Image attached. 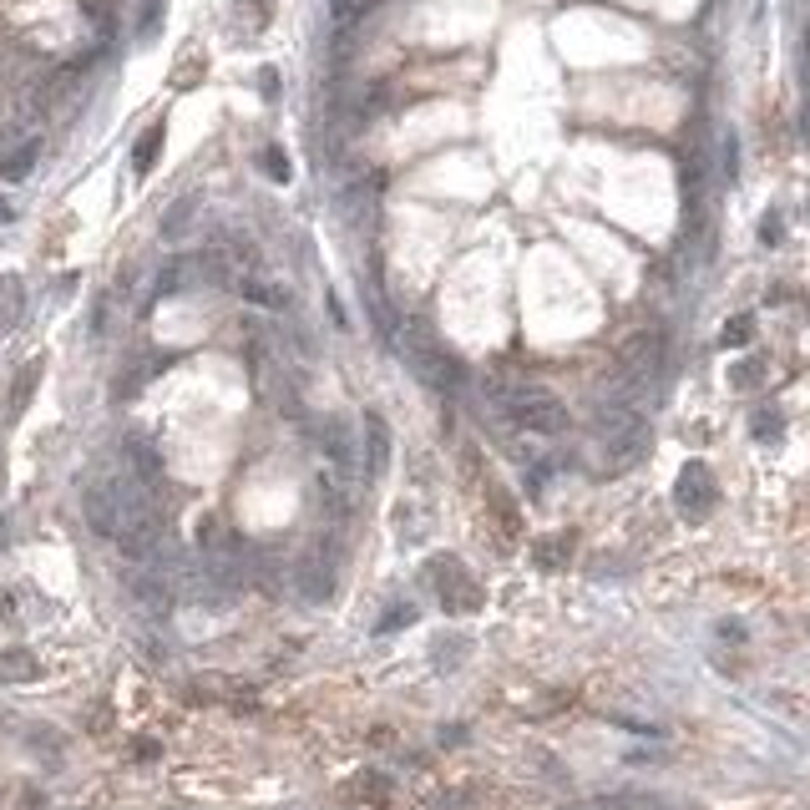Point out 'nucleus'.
I'll use <instances>...</instances> for the list:
<instances>
[{"mask_svg":"<svg viewBox=\"0 0 810 810\" xmlns=\"http://www.w3.org/2000/svg\"><path fill=\"white\" fill-rule=\"evenodd\" d=\"M16 213H11V203H5V197H0V223H11Z\"/></svg>","mask_w":810,"mask_h":810,"instance_id":"ddd939ff","label":"nucleus"},{"mask_svg":"<svg viewBox=\"0 0 810 810\" xmlns=\"http://www.w3.org/2000/svg\"><path fill=\"white\" fill-rule=\"evenodd\" d=\"M325 456L335 461V471H340V476H350V471L360 466V446H355V431H345L340 421H335V426H325Z\"/></svg>","mask_w":810,"mask_h":810,"instance_id":"f03ea898","label":"nucleus"},{"mask_svg":"<svg viewBox=\"0 0 810 810\" xmlns=\"http://www.w3.org/2000/svg\"><path fill=\"white\" fill-rule=\"evenodd\" d=\"M259 81H263V97H274V91H279V77H274V66H263V71H259Z\"/></svg>","mask_w":810,"mask_h":810,"instance_id":"9b49d317","label":"nucleus"},{"mask_svg":"<svg viewBox=\"0 0 810 810\" xmlns=\"http://www.w3.org/2000/svg\"><path fill=\"white\" fill-rule=\"evenodd\" d=\"M193 208H197L193 197H177V208L163 213V233H167V239H177V233H183V223L193 218Z\"/></svg>","mask_w":810,"mask_h":810,"instance_id":"6e6552de","label":"nucleus"},{"mask_svg":"<svg viewBox=\"0 0 810 810\" xmlns=\"http://www.w3.org/2000/svg\"><path fill=\"white\" fill-rule=\"evenodd\" d=\"M679 502L689 506V502H714V482H709V466H684V476H679Z\"/></svg>","mask_w":810,"mask_h":810,"instance_id":"423d86ee","label":"nucleus"},{"mask_svg":"<svg viewBox=\"0 0 810 810\" xmlns=\"http://www.w3.org/2000/svg\"><path fill=\"white\" fill-rule=\"evenodd\" d=\"M163 132H167L163 122H153V127L137 137V147H132V167H137V173H153L157 153H163Z\"/></svg>","mask_w":810,"mask_h":810,"instance_id":"0eeeda50","label":"nucleus"},{"mask_svg":"<svg viewBox=\"0 0 810 810\" xmlns=\"http://www.w3.org/2000/svg\"><path fill=\"white\" fill-rule=\"evenodd\" d=\"M750 340V319H734L730 329H724V345H745Z\"/></svg>","mask_w":810,"mask_h":810,"instance_id":"9d476101","label":"nucleus"},{"mask_svg":"<svg viewBox=\"0 0 810 810\" xmlns=\"http://www.w3.org/2000/svg\"><path fill=\"white\" fill-rule=\"evenodd\" d=\"M263 173L274 177V183H289V163H284V153H279V147H269V153H263Z\"/></svg>","mask_w":810,"mask_h":810,"instance_id":"1a4fd4ad","label":"nucleus"},{"mask_svg":"<svg viewBox=\"0 0 810 810\" xmlns=\"http://www.w3.org/2000/svg\"><path fill=\"white\" fill-rule=\"evenodd\" d=\"M385 456H390L385 421L380 416H365V466H370V476H380V471H385Z\"/></svg>","mask_w":810,"mask_h":810,"instance_id":"20e7f679","label":"nucleus"},{"mask_svg":"<svg viewBox=\"0 0 810 810\" xmlns=\"http://www.w3.org/2000/svg\"><path fill=\"white\" fill-rule=\"evenodd\" d=\"M36 157H41V143H21L16 147V153H5L0 157V177H5V183H26V177H31V167H36Z\"/></svg>","mask_w":810,"mask_h":810,"instance_id":"39448f33","label":"nucleus"},{"mask_svg":"<svg viewBox=\"0 0 810 810\" xmlns=\"http://www.w3.org/2000/svg\"><path fill=\"white\" fill-rule=\"evenodd\" d=\"M239 294L249 304H263V309H289V294L279 284H269L263 274H239Z\"/></svg>","mask_w":810,"mask_h":810,"instance_id":"7ed1b4c3","label":"nucleus"},{"mask_svg":"<svg viewBox=\"0 0 810 810\" xmlns=\"http://www.w3.org/2000/svg\"><path fill=\"white\" fill-rule=\"evenodd\" d=\"M492 405L527 436H562L568 431V405L548 385H496Z\"/></svg>","mask_w":810,"mask_h":810,"instance_id":"f257e3e1","label":"nucleus"},{"mask_svg":"<svg viewBox=\"0 0 810 810\" xmlns=\"http://www.w3.org/2000/svg\"><path fill=\"white\" fill-rule=\"evenodd\" d=\"M760 239H765V243H775V239H780V218H765V229H760Z\"/></svg>","mask_w":810,"mask_h":810,"instance_id":"f8f14e48","label":"nucleus"}]
</instances>
